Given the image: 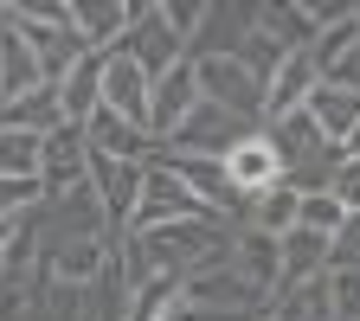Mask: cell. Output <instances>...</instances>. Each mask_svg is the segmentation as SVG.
<instances>
[{
	"label": "cell",
	"instance_id": "1",
	"mask_svg": "<svg viewBox=\"0 0 360 321\" xmlns=\"http://www.w3.org/2000/svg\"><path fill=\"white\" fill-rule=\"evenodd\" d=\"M187 218H212L180 180L161 167V161H148V180H142V199H135V212H129V225H122V238H142V232H161V225H187Z\"/></svg>",
	"mask_w": 360,
	"mask_h": 321
},
{
	"label": "cell",
	"instance_id": "2",
	"mask_svg": "<svg viewBox=\"0 0 360 321\" xmlns=\"http://www.w3.org/2000/svg\"><path fill=\"white\" fill-rule=\"evenodd\" d=\"M200 71V103L225 110V116H238V122H264V84L238 65V58H193Z\"/></svg>",
	"mask_w": 360,
	"mask_h": 321
},
{
	"label": "cell",
	"instance_id": "3",
	"mask_svg": "<svg viewBox=\"0 0 360 321\" xmlns=\"http://www.w3.org/2000/svg\"><path fill=\"white\" fill-rule=\"evenodd\" d=\"M219 161H225V180H232L238 199H257V193H270V187H283V155L270 148L264 129H245Z\"/></svg>",
	"mask_w": 360,
	"mask_h": 321
},
{
	"label": "cell",
	"instance_id": "4",
	"mask_svg": "<svg viewBox=\"0 0 360 321\" xmlns=\"http://www.w3.org/2000/svg\"><path fill=\"white\" fill-rule=\"evenodd\" d=\"M193 110H200V71H193V58H180L174 71H161L148 84V142L161 148Z\"/></svg>",
	"mask_w": 360,
	"mask_h": 321
},
{
	"label": "cell",
	"instance_id": "5",
	"mask_svg": "<svg viewBox=\"0 0 360 321\" xmlns=\"http://www.w3.org/2000/svg\"><path fill=\"white\" fill-rule=\"evenodd\" d=\"M90 187V148H84V129H52L39 148V199H65Z\"/></svg>",
	"mask_w": 360,
	"mask_h": 321
},
{
	"label": "cell",
	"instance_id": "6",
	"mask_svg": "<svg viewBox=\"0 0 360 321\" xmlns=\"http://www.w3.org/2000/svg\"><path fill=\"white\" fill-rule=\"evenodd\" d=\"M142 180H148V161H103V155H90V193H97V206H103L110 238H122L135 199H142Z\"/></svg>",
	"mask_w": 360,
	"mask_h": 321
},
{
	"label": "cell",
	"instance_id": "7",
	"mask_svg": "<svg viewBox=\"0 0 360 321\" xmlns=\"http://www.w3.org/2000/svg\"><path fill=\"white\" fill-rule=\"evenodd\" d=\"M148 84H155V77L135 65V58L103 52V97H97V110H110V116H122L129 129L148 135Z\"/></svg>",
	"mask_w": 360,
	"mask_h": 321
},
{
	"label": "cell",
	"instance_id": "8",
	"mask_svg": "<svg viewBox=\"0 0 360 321\" xmlns=\"http://www.w3.org/2000/svg\"><path fill=\"white\" fill-rule=\"evenodd\" d=\"M135 20V0H65V26L84 52H116Z\"/></svg>",
	"mask_w": 360,
	"mask_h": 321
},
{
	"label": "cell",
	"instance_id": "9",
	"mask_svg": "<svg viewBox=\"0 0 360 321\" xmlns=\"http://www.w3.org/2000/svg\"><path fill=\"white\" fill-rule=\"evenodd\" d=\"M116 52H122V58H135L148 77H161V71H174L180 58H187V45H180V39L161 26V13H155V7H135V20H129V32H122Z\"/></svg>",
	"mask_w": 360,
	"mask_h": 321
},
{
	"label": "cell",
	"instance_id": "10",
	"mask_svg": "<svg viewBox=\"0 0 360 321\" xmlns=\"http://www.w3.org/2000/svg\"><path fill=\"white\" fill-rule=\"evenodd\" d=\"M245 129H251V122H238V116H225V110L200 103V110H193L187 122H180V129L167 135L161 148H167V155H212V161H219V155L232 148V142H238Z\"/></svg>",
	"mask_w": 360,
	"mask_h": 321
},
{
	"label": "cell",
	"instance_id": "11",
	"mask_svg": "<svg viewBox=\"0 0 360 321\" xmlns=\"http://www.w3.org/2000/svg\"><path fill=\"white\" fill-rule=\"evenodd\" d=\"M315 84H322L315 58H309V52H290L277 71H270V84H264V122H283V116H296V110L315 97ZM264 122H257V129H264Z\"/></svg>",
	"mask_w": 360,
	"mask_h": 321
},
{
	"label": "cell",
	"instance_id": "12",
	"mask_svg": "<svg viewBox=\"0 0 360 321\" xmlns=\"http://www.w3.org/2000/svg\"><path fill=\"white\" fill-rule=\"evenodd\" d=\"M52 97H58V122H65V129H84L90 116H97V97H103V52H84V58L52 84Z\"/></svg>",
	"mask_w": 360,
	"mask_h": 321
},
{
	"label": "cell",
	"instance_id": "13",
	"mask_svg": "<svg viewBox=\"0 0 360 321\" xmlns=\"http://www.w3.org/2000/svg\"><path fill=\"white\" fill-rule=\"evenodd\" d=\"M315 277H328V238L296 225V232L277 238V296L296 289V283H315Z\"/></svg>",
	"mask_w": 360,
	"mask_h": 321
},
{
	"label": "cell",
	"instance_id": "14",
	"mask_svg": "<svg viewBox=\"0 0 360 321\" xmlns=\"http://www.w3.org/2000/svg\"><path fill=\"white\" fill-rule=\"evenodd\" d=\"M84 148H90V155H103V161H148V155H155L148 135H142V129H129V122L110 116V110H97V116L84 122Z\"/></svg>",
	"mask_w": 360,
	"mask_h": 321
},
{
	"label": "cell",
	"instance_id": "15",
	"mask_svg": "<svg viewBox=\"0 0 360 321\" xmlns=\"http://www.w3.org/2000/svg\"><path fill=\"white\" fill-rule=\"evenodd\" d=\"M225 257H232V270H238V277H245L251 289L277 296V238L245 232V225H238V232H232V251H225Z\"/></svg>",
	"mask_w": 360,
	"mask_h": 321
},
{
	"label": "cell",
	"instance_id": "16",
	"mask_svg": "<svg viewBox=\"0 0 360 321\" xmlns=\"http://www.w3.org/2000/svg\"><path fill=\"white\" fill-rule=\"evenodd\" d=\"M302 116L315 122V135H322L328 148H341L354 122H360V97H347V90H328V84H315V97L302 103Z\"/></svg>",
	"mask_w": 360,
	"mask_h": 321
},
{
	"label": "cell",
	"instance_id": "17",
	"mask_svg": "<svg viewBox=\"0 0 360 321\" xmlns=\"http://www.w3.org/2000/svg\"><path fill=\"white\" fill-rule=\"evenodd\" d=\"M32 90H45L32 45H26L20 32H7V26H0V103H20V97H32Z\"/></svg>",
	"mask_w": 360,
	"mask_h": 321
},
{
	"label": "cell",
	"instance_id": "18",
	"mask_svg": "<svg viewBox=\"0 0 360 321\" xmlns=\"http://www.w3.org/2000/svg\"><path fill=\"white\" fill-rule=\"evenodd\" d=\"M296 206H302V193L290 187H270V193H257V199H245V232H264V238H283V232H296Z\"/></svg>",
	"mask_w": 360,
	"mask_h": 321
},
{
	"label": "cell",
	"instance_id": "19",
	"mask_svg": "<svg viewBox=\"0 0 360 321\" xmlns=\"http://www.w3.org/2000/svg\"><path fill=\"white\" fill-rule=\"evenodd\" d=\"M251 26L264 39H277L283 52H309V39H315V26L302 20L296 0H257V7H251Z\"/></svg>",
	"mask_w": 360,
	"mask_h": 321
},
{
	"label": "cell",
	"instance_id": "20",
	"mask_svg": "<svg viewBox=\"0 0 360 321\" xmlns=\"http://www.w3.org/2000/svg\"><path fill=\"white\" fill-rule=\"evenodd\" d=\"M264 321H335V308H328V277H315V283H296V289H283V296H270Z\"/></svg>",
	"mask_w": 360,
	"mask_h": 321
},
{
	"label": "cell",
	"instance_id": "21",
	"mask_svg": "<svg viewBox=\"0 0 360 321\" xmlns=\"http://www.w3.org/2000/svg\"><path fill=\"white\" fill-rule=\"evenodd\" d=\"M0 129H20V135H52V129H65L58 122V97H52V84L45 90H32V97H20V103H0Z\"/></svg>",
	"mask_w": 360,
	"mask_h": 321
},
{
	"label": "cell",
	"instance_id": "22",
	"mask_svg": "<svg viewBox=\"0 0 360 321\" xmlns=\"http://www.w3.org/2000/svg\"><path fill=\"white\" fill-rule=\"evenodd\" d=\"M180 277H148L129 289V321H180Z\"/></svg>",
	"mask_w": 360,
	"mask_h": 321
},
{
	"label": "cell",
	"instance_id": "23",
	"mask_svg": "<svg viewBox=\"0 0 360 321\" xmlns=\"http://www.w3.org/2000/svg\"><path fill=\"white\" fill-rule=\"evenodd\" d=\"M39 135L20 129H0V180H39Z\"/></svg>",
	"mask_w": 360,
	"mask_h": 321
},
{
	"label": "cell",
	"instance_id": "24",
	"mask_svg": "<svg viewBox=\"0 0 360 321\" xmlns=\"http://www.w3.org/2000/svg\"><path fill=\"white\" fill-rule=\"evenodd\" d=\"M296 225H302V232H315V238H335L341 225H347V212L335 206V193H302V206H296Z\"/></svg>",
	"mask_w": 360,
	"mask_h": 321
},
{
	"label": "cell",
	"instance_id": "25",
	"mask_svg": "<svg viewBox=\"0 0 360 321\" xmlns=\"http://www.w3.org/2000/svg\"><path fill=\"white\" fill-rule=\"evenodd\" d=\"M155 13H161V26L180 45H193V32L206 26V0H155Z\"/></svg>",
	"mask_w": 360,
	"mask_h": 321
},
{
	"label": "cell",
	"instance_id": "26",
	"mask_svg": "<svg viewBox=\"0 0 360 321\" xmlns=\"http://www.w3.org/2000/svg\"><path fill=\"white\" fill-rule=\"evenodd\" d=\"M328 308H335V321H360V263L328 270Z\"/></svg>",
	"mask_w": 360,
	"mask_h": 321
},
{
	"label": "cell",
	"instance_id": "27",
	"mask_svg": "<svg viewBox=\"0 0 360 321\" xmlns=\"http://www.w3.org/2000/svg\"><path fill=\"white\" fill-rule=\"evenodd\" d=\"M322 84H328V90H347V97H360V39L347 45L341 58H328V65H322Z\"/></svg>",
	"mask_w": 360,
	"mask_h": 321
},
{
	"label": "cell",
	"instance_id": "28",
	"mask_svg": "<svg viewBox=\"0 0 360 321\" xmlns=\"http://www.w3.org/2000/svg\"><path fill=\"white\" fill-rule=\"evenodd\" d=\"M347 263H360V212H347V225L328 238V270H347Z\"/></svg>",
	"mask_w": 360,
	"mask_h": 321
},
{
	"label": "cell",
	"instance_id": "29",
	"mask_svg": "<svg viewBox=\"0 0 360 321\" xmlns=\"http://www.w3.org/2000/svg\"><path fill=\"white\" fill-rule=\"evenodd\" d=\"M328 193H335V206H341V212H360V161H341V167H335Z\"/></svg>",
	"mask_w": 360,
	"mask_h": 321
},
{
	"label": "cell",
	"instance_id": "30",
	"mask_svg": "<svg viewBox=\"0 0 360 321\" xmlns=\"http://www.w3.org/2000/svg\"><path fill=\"white\" fill-rule=\"evenodd\" d=\"M32 206H39V180H0V218L32 212Z\"/></svg>",
	"mask_w": 360,
	"mask_h": 321
},
{
	"label": "cell",
	"instance_id": "31",
	"mask_svg": "<svg viewBox=\"0 0 360 321\" xmlns=\"http://www.w3.org/2000/svg\"><path fill=\"white\" fill-rule=\"evenodd\" d=\"M341 161H360V122H354V135L341 142Z\"/></svg>",
	"mask_w": 360,
	"mask_h": 321
}]
</instances>
